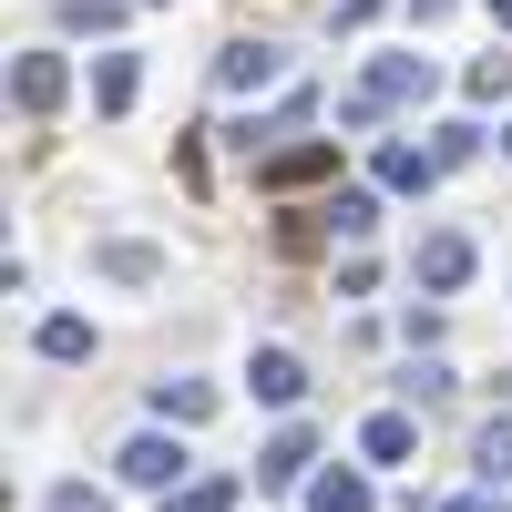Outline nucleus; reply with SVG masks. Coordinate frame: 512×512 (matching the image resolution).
Instances as JSON below:
<instances>
[{"label": "nucleus", "mask_w": 512, "mask_h": 512, "mask_svg": "<svg viewBox=\"0 0 512 512\" xmlns=\"http://www.w3.org/2000/svg\"><path fill=\"white\" fill-rule=\"evenodd\" d=\"M308 512H379V492L359 472H308Z\"/></svg>", "instance_id": "nucleus-15"}, {"label": "nucleus", "mask_w": 512, "mask_h": 512, "mask_svg": "<svg viewBox=\"0 0 512 512\" xmlns=\"http://www.w3.org/2000/svg\"><path fill=\"white\" fill-rule=\"evenodd\" d=\"M246 390L267 400V410H297V400H308V369H297L287 349H256V359H246Z\"/></svg>", "instance_id": "nucleus-6"}, {"label": "nucleus", "mask_w": 512, "mask_h": 512, "mask_svg": "<svg viewBox=\"0 0 512 512\" xmlns=\"http://www.w3.org/2000/svg\"><path fill=\"white\" fill-rule=\"evenodd\" d=\"M492 21H502V31H512V0H492Z\"/></svg>", "instance_id": "nucleus-25"}, {"label": "nucleus", "mask_w": 512, "mask_h": 512, "mask_svg": "<svg viewBox=\"0 0 512 512\" xmlns=\"http://www.w3.org/2000/svg\"><path fill=\"white\" fill-rule=\"evenodd\" d=\"M410 451H420V420L410 410H379L369 431H359V461H410Z\"/></svg>", "instance_id": "nucleus-14"}, {"label": "nucleus", "mask_w": 512, "mask_h": 512, "mask_svg": "<svg viewBox=\"0 0 512 512\" xmlns=\"http://www.w3.org/2000/svg\"><path fill=\"white\" fill-rule=\"evenodd\" d=\"M308 461H318V441H308V431H277L267 451H256V482L287 492V482H308Z\"/></svg>", "instance_id": "nucleus-9"}, {"label": "nucleus", "mask_w": 512, "mask_h": 512, "mask_svg": "<svg viewBox=\"0 0 512 512\" xmlns=\"http://www.w3.org/2000/svg\"><path fill=\"white\" fill-rule=\"evenodd\" d=\"M328 175H338V144H277V154H256V185H267V195L328 185Z\"/></svg>", "instance_id": "nucleus-3"}, {"label": "nucleus", "mask_w": 512, "mask_h": 512, "mask_svg": "<svg viewBox=\"0 0 512 512\" xmlns=\"http://www.w3.org/2000/svg\"><path fill=\"white\" fill-rule=\"evenodd\" d=\"M461 93H472V103H502V93H512V52H482L472 72H461Z\"/></svg>", "instance_id": "nucleus-18"}, {"label": "nucleus", "mask_w": 512, "mask_h": 512, "mask_svg": "<svg viewBox=\"0 0 512 512\" xmlns=\"http://www.w3.org/2000/svg\"><path fill=\"white\" fill-rule=\"evenodd\" d=\"M369 226H379V195H359V185H349V195H328V236H349V246H359Z\"/></svg>", "instance_id": "nucleus-16"}, {"label": "nucleus", "mask_w": 512, "mask_h": 512, "mask_svg": "<svg viewBox=\"0 0 512 512\" xmlns=\"http://www.w3.org/2000/svg\"><path fill=\"white\" fill-rule=\"evenodd\" d=\"M154 420L195 431V420H216V390H205V379H154Z\"/></svg>", "instance_id": "nucleus-13"}, {"label": "nucleus", "mask_w": 512, "mask_h": 512, "mask_svg": "<svg viewBox=\"0 0 512 512\" xmlns=\"http://www.w3.org/2000/svg\"><path fill=\"white\" fill-rule=\"evenodd\" d=\"M472 461H482V482H492V492H512V420H492V431L472 441Z\"/></svg>", "instance_id": "nucleus-17"}, {"label": "nucleus", "mask_w": 512, "mask_h": 512, "mask_svg": "<svg viewBox=\"0 0 512 512\" xmlns=\"http://www.w3.org/2000/svg\"><path fill=\"white\" fill-rule=\"evenodd\" d=\"M62 93H72V62H62V52H21V62H11V103H21L31 123L62 113Z\"/></svg>", "instance_id": "nucleus-4"}, {"label": "nucleus", "mask_w": 512, "mask_h": 512, "mask_svg": "<svg viewBox=\"0 0 512 512\" xmlns=\"http://www.w3.org/2000/svg\"><path fill=\"white\" fill-rule=\"evenodd\" d=\"M93 267H103L113 287H154V277H164V256H154L144 236H103V246H93Z\"/></svg>", "instance_id": "nucleus-7"}, {"label": "nucleus", "mask_w": 512, "mask_h": 512, "mask_svg": "<svg viewBox=\"0 0 512 512\" xmlns=\"http://www.w3.org/2000/svg\"><path fill=\"white\" fill-rule=\"evenodd\" d=\"M410 11H420V21H451V11H461V0H410Z\"/></svg>", "instance_id": "nucleus-24"}, {"label": "nucleus", "mask_w": 512, "mask_h": 512, "mask_svg": "<svg viewBox=\"0 0 512 512\" xmlns=\"http://www.w3.org/2000/svg\"><path fill=\"white\" fill-rule=\"evenodd\" d=\"M431 154H441V164H472V154H482V123H441Z\"/></svg>", "instance_id": "nucleus-22"}, {"label": "nucleus", "mask_w": 512, "mask_h": 512, "mask_svg": "<svg viewBox=\"0 0 512 512\" xmlns=\"http://www.w3.org/2000/svg\"><path fill=\"white\" fill-rule=\"evenodd\" d=\"M123 0H62V31H113Z\"/></svg>", "instance_id": "nucleus-21"}, {"label": "nucleus", "mask_w": 512, "mask_h": 512, "mask_svg": "<svg viewBox=\"0 0 512 512\" xmlns=\"http://www.w3.org/2000/svg\"><path fill=\"white\" fill-rule=\"evenodd\" d=\"M502 154H512V123H502Z\"/></svg>", "instance_id": "nucleus-26"}, {"label": "nucleus", "mask_w": 512, "mask_h": 512, "mask_svg": "<svg viewBox=\"0 0 512 512\" xmlns=\"http://www.w3.org/2000/svg\"><path fill=\"white\" fill-rule=\"evenodd\" d=\"M410 277L431 287V297H451V287H472V236H420V256H410Z\"/></svg>", "instance_id": "nucleus-5"}, {"label": "nucleus", "mask_w": 512, "mask_h": 512, "mask_svg": "<svg viewBox=\"0 0 512 512\" xmlns=\"http://www.w3.org/2000/svg\"><path fill=\"white\" fill-rule=\"evenodd\" d=\"M164 512H236V482H226V472H205V482H185Z\"/></svg>", "instance_id": "nucleus-19"}, {"label": "nucleus", "mask_w": 512, "mask_h": 512, "mask_svg": "<svg viewBox=\"0 0 512 512\" xmlns=\"http://www.w3.org/2000/svg\"><path fill=\"white\" fill-rule=\"evenodd\" d=\"M431 52H379L359 82H349V93H338V123H349V134H359V123H379V113H400V103H431Z\"/></svg>", "instance_id": "nucleus-1"}, {"label": "nucleus", "mask_w": 512, "mask_h": 512, "mask_svg": "<svg viewBox=\"0 0 512 512\" xmlns=\"http://www.w3.org/2000/svg\"><path fill=\"white\" fill-rule=\"evenodd\" d=\"M113 472L134 482V492H175V482H185V441H175V420H164V431H134V441L113 451Z\"/></svg>", "instance_id": "nucleus-2"}, {"label": "nucleus", "mask_w": 512, "mask_h": 512, "mask_svg": "<svg viewBox=\"0 0 512 512\" xmlns=\"http://www.w3.org/2000/svg\"><path fill=\"white\" fill-rule=\"evenodd\" d=\"M431 175H441V154H420V144H379V185H390V195H431Z\"/></svg>", "instance_id": "nucleus-11"}, {"label": "nucleus", "mask_w": 512, "mask_h": 512, "mask_svg": "<svg viewBox=\"0 0 512 512\" xmlns=\"http://www.w3.org/2000/svg\"><path fill=\"white\" fill-rule=\"evenodd\" d=\"M31 349L52 359V369H82V359H93V318H72V308H62V318H41Z\"/></svg>", "instance_id": "nucleus-12"}, {"label": "nucleus", "mask_w": 512, "mask_h": 512, "mask_svg": "<svg viewBox=\"0 0 512 512\" xmlns=\"http://www.w3.org/2000/svg\"><path fill=\"white\" fill-rule=\"evenodd\" d=\"M216 82H226V93H267V82H277V52H267V41H226V52H216Z\"/></svg>", "instance_id": "nucleus-8"}, {"label": "nucleus", "mask_w": 512, "mask_h": 512, "mask_svg": "<svg viewBox=\"0 0 512 512\" xmlns=\"http://www.w3.org/2000/svg\"><path fill=\"white\" fill-rule=\"evenodd\" d=\"M134 93H144V62L134 52H93V103L103 113H134Z\"/></svg>", "instance_id": "nucleus-10"}, {"label": "nucleus", "mask_w": 512, "mask_h": 512, "mask_svg": "<svg viewBox=\"0 0 512 512\" xmlns=\"http://www.w3.org/2000/svg\"><path fill=\"white\" fill-rule=\"evenodd\" d=\"M52 512H113V492H93V482H62V492H52Z\"/></svg>", "instance_id": "nucleus-23"}, {"label": "nucleus", "mask_w": 512, "mask_h": 512, "mask_svg": "<svg viewBox=\"0 0 512 512\" xmlns=\"http://www.w3.org/2000/svg\"><path fill=\"white\" fill-rule=\"evenodd\" d=\"M400 390H410V400H420V410H431V400H451V390H461V379H451V369H441V359H410V379H400Z\"/></svg>", "instance_id": "nucleus-20"}]
</instances>
